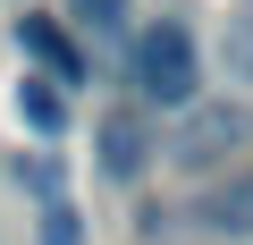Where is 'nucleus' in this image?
<instances>
[{"mask_svg": "<svg viewBox=\"0 0 253 245\" xmlns=\"http://www.w3.org/2000/svg\"><path fill=\"white\" fill-rule=\"evenodd\" d=\"M126 76H135V101H161V110H194V85H203V59H194V34L186 17H152L126 51Z\"/></svg>", "mask_w": 253, "mask_h": 245, "instance_id": "1", "label": "nucleus"}, {"mask_svg": "<svg viewBox=\"0 0 253 245\" xmlns=\"http://www.w3.org/2000/svg\"><path fill=\"white\" fill-rule=\"evenodd\" d=\"M152 127H144V110H110L101 127H93V169L110 178V186H135L144 169H152Z\"/></svg>", "mask_w": 253, "mask_h": 245, "instance_id": "2", "label": "nucleus"}, {"mask_svg": "<svg viewBox=\"0 0 253 245\" xmlns=\"http://www.w3.org/2000/svg\"><path fill=\"white\" fill-rule=\"evenodd\" d=\"M17 51L42 68V85H84V43L59 26V17H42V9H26L17 17Z\"/></svg>", "mask_w": 253, "mask_h": 245, "instance_id": "3", "label": "nucleus"}, {"mask_svg": "<svg viewBox=\"0 0 253 245\" xmlns=\"http://www.w3.org/2000/svg\"><path fill=\"white\" fill-rule=\"evenodd\" d=\"M236 136H245V118H236V110H194V118H186V136H177V161H186V169H211Z\"/></svg>", "mask_w": 253, "mask_h": 245, "instance_id": "4", "label": "nucleus"}, {"mask_svg": "<svg viewBox=\"0 0 253 245\" xmlns=\"http://www.w3.org/2000/svg\"><path fill=\"white\" fill-rule=\"evenodd\" d=\"M17 118H26V136H59V127H68V101H59V85L26 76V85H17Z\"/></svg>", "mask_w": 253, "mask_h": 245, "instance_id": "5", "label": "nucleus"}, {"mask_svg": "<svg viewBox=\"0 0 253 245\" xmlns=\"http://www.w3.org/2000/svg\"><path fill=\"white\" fill-rule=\"evenodd\" d=\"M219 68H228V85H253V0L228 9V26H219Z\"/></svg>", "mask_w": 253, "mask_h": 245, "instance_id": "6", "label": "nucleus"}, {"mask_svg": "<svg viewBox=\"0 0 253 245\" xmlns=\"http://www.w3.org/2000/svg\"><path fill=\"white\" fill-rule=\"evenodd\" d=\"M126 9H135V0H68V9H59V26L68 34H126Z\"/></svg>", "mask_w": 253, "mask_h": 245, "instance_id": "7", "label": "nucleus"}, {"mask_svg": "<svg viewBox=\"0 0 253 245\" xmlns=\"http://www.w3.org/2000/svg\"><path fill=\"white\" fill-rule=\"evenodd\" d=\"M203 228H253V178H236L228 195L203 203Z\"/></svg>", "mask_w": 253, "mask_h": 245, "instance_id": "8", "label": "nucleus"}, {"mask_svg": "<svg viewBox=\"0 0 253 245\" xmlns=\"http://www.w3.org/2000/svg\"><path fill=\"white\" fill-rule=\"evenodd\" d=\"M42 245H76V211H68V203L42 211Z\"/></svg>", "mask_w": 253, "mask_h": 245, "instance_id": "9", "label": "nucleus"}]
</instances>
